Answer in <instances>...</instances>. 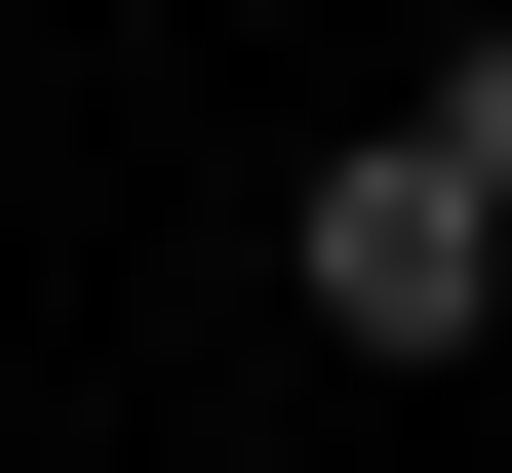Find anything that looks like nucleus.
<instances>
[{
    "label": "nucleus",
    "instance_id": "obj_1",
    "mask_svg": "<svg viewBox=\"0 0 512 473\" xmlns=\"http://www.w3.org/2000/svg\"><path fill=\"white\" fill-rule=\"evenodd\" d=\"M276 276H316V355H473V316H512V198H473L434 119H355L316 198H276Z\"/></svg>",
    "mask_w": 512,
    "mask_h": 473
},
{
    "label": "nucleus",
    "instance_id": "obj_2",
    "mask_svg": "<svg viewBox=\"0 0 512 473\" xmlns=\"http://www.w3.org/2000/svg\"><path fill=\"white\" fill-rule=\"evenodd\" d=\"M394 119H434V158H473V198H512V0H473V40H434V79H394Z\"/></svg>",
    "mask_w": 512,
    "mask_h": 473
}]
</instances>
